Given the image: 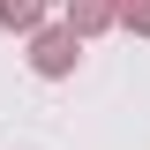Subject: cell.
Returning <instances> with one entry per match:
<instances>
[{
	"label": "cell",
	"instance_id": "1",
	"mask_svg": "<svg viewBox=\"0 0 150 150\" xmlns=\"http://www.w3.org/2000/svg\"><path fill=\"white\" fill-rule=\"evenodd\" d=\"M75 60H83V38H75L68 23H38V30H30V68L45 75V83L75 75Z\"/></svg>",
	"mask_w": 150,
	"mask_h": 150
},
{
	"label": "cell",
	"instance_id": "2",
	"mask_svg": "<svg viewBox=\"0 0 150 150\" xmlns=\"http://www.w3.org/2000/svg\"><path fill=\"white\" fill-rule=\"evenodd\" d=\"M68 8V30L90 45V38H105V30H120V0H60Z\"/></svg>",
	"mask_w": 150,
	"mask_h": 150
},
{
	"label": "cell",
	"instance_id": "3",
	"mask_svg": "<svg viewBox=\"0 0 150 150\" xmlns=\"http://www.w3.org/2000/svg\"><path fill=\"white\" fill-rule=\"evenodd\" d=\"M38 23H45V0H0V30H15V38H30Z\"/></svg>",
	"mask_w": 150,
	"mask_h": 150
},
{
	"label": "cell",
	"instance_id": "4",
	"mask_svg": "<svg viewBox=\"0 0 150 150\" xmlns=\"http://www.w3.org/2000/svg\"><path fill=\"white\" fill-rule=\"evenodd\" d=\"M120 30H128V38H150V0H120Z\"/></svg>",
	"mask_w": 150,
	"mask_h": 150
}]
</instances>
